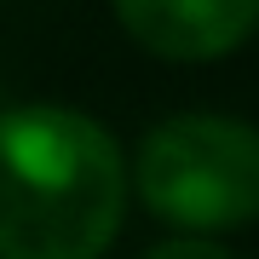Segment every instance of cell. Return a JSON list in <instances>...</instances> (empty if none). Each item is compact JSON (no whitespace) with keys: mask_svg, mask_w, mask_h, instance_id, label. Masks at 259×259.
I'll use <instances>...</instances> for the list:
<instances>
[{"mask_svg":"<svg viewBox=\"0 0 259 259\" xmlns=\"http://www.w3.org/2000/svg\"><path fill=\"white\" fill-rule=\"evenodd\" d=\"M110 127L69 104L0 110V259H104L127 213Z\"/></svg>","mask_w":259,"mask_h":259,"instance_id":"1","label":"cell"},{"mask_svg":"<svg viewBox=\"0 0 259 259\" xmlns=\"http://www.w3.org/2000/svg\"><path fill=\"white\" fill-rule=\"evenodd\" d=\"M144 259H236V253L219 248V242H207V236H167V242H156Z\"/></svg>","mask_w":259,"mask_h":259,"instance_id":"4","label":"cell"},{"mask_svg":"<svg viewBox=\"0 0 259 259\" xmlns=\"http://www.w3.org/2000/svg\"><path fill=\"white\" fill-rule=\"evenodd\" d=\"M115 18L167 64H213L259 29V0H115Z\"/></svg>","mask_w":259,"mask_h":259,"instance_id":"3","label":"cell"},{"mask_svg":"<svg viewBox=\"0 0 259 259\" xmlns=\"http://www.w3.org/2000/svg\"><path fill=\"white\" fill-rule=\"evenodd\" d=\"M139 202L185 236H219L259 219V127L190 110L144 133L127 167Z\"/></svg>","mask_w":259,"mask_h":259,"instance_id":"2","label":"cell"}]
</instances>
